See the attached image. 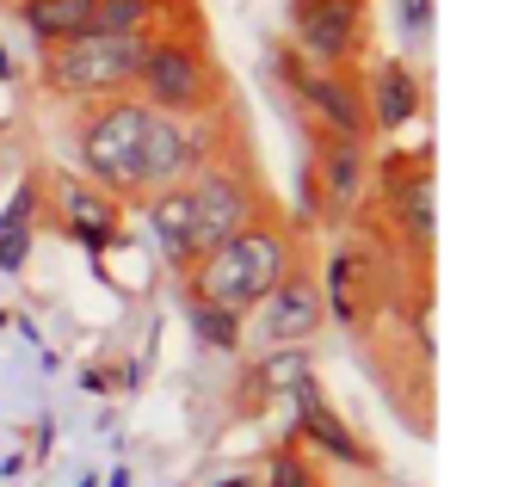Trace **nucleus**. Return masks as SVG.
I'll return each instance as SVG.
<instances>
[{"label":"nucleus","instance_id":"2","mask_svg":"<svg viewBox=\"0 0 512 487\" xmlns=\"http://www.w3.org/2000/svg\"><path fill=\"white\" fill-rule=\"evenodd\" d=\"M130 93L149 105V111H167V118H204V111H223L229 93H223V68H216L210 44L186 25H155L149 31V50L136 62V81Z\"/></svg>","mask_w":512,"mask_h":487},{"label":"nucleus","instance_id":"12","mask_svg":"<svg viewBox=\"0 0 512 487\" xmlns=\"http://www.w3.org/2000/svg\"><path fill=\"white\" fill-rule=\"evenodd\" d=\"M247 315H253V333H260L266 346H309L315 333H321V321H327L321 284H315V272H309V259H303V253L290 259L284 278H278Z\"/></svg>","mask_w":512,"mask_h":487},{"label":"nucleus","instance_id":"7","mask_svg":"<svg viewBox=\"0 0 512 487\" xmlns=\"http://www.w3.org/2000/svg\"><path fill=\"white\" fill-rule=\"evenodd\" d=\"M371 142L340 136V130H315V155H309V192H315V222L321 229H352L371 210Z\"/></svg>","mask_w":512,"mask_h":487},{"label":"nucleus","instance_id":"5","mask_svg":"<svg viewBox=\"0 0 512 487\" xmlns=\"http://www.w3.org/2000/svg\"><path fill=\"white\" fill-rule=\"evenodd\" d=\"M371 204H383L389 235L401 241V253L426 266L432 259V235H438V210H432V148L401 155L389 148L383 167H371Z\"/></svg>","mask_w":512,"mask_h":487},{"label":"nucleus","instance_id":"15","mask_svg":"<svg viewBox=\"0 0 512 487\" xmlns=\"http://www.w3.org/2000/svg\"><path fill=\"white\" fill-rule=\"evenodd\" d=\"M358 93H364V118H371L377 136H401V130L420 118V105H426L420 74L401 62V56H377L371 68H364Z\"/></svg>","mask_w":512,"mask_h":487},{"label":"nucleus","instance_id":"25","mask_svg":"<svg viewBox=\"0 0 512 487\" xmlns=\"http://www.w3.org/2000/svg\"><path fill=\"white\" fill-rule=\"evenodd\" d=\"M50 444H56V414H38V438H31V457H50Z\"/></svg>","mask_w":512,"mask_h":487},{"label":"nucleus","instance_id":"26","mask_svg":"<svg viewBox=\"0 0 512 487\" xmlns=\"http://www.w3.org/2000/svg\"><path fill=\"white\" fill-rule=\"evenodd\" d=\"M13 74H19V68H13V56L0 50V87H13Z\"/></svg>","mask_w":512,"mask_h":487},{"label":"nucleus","instance_id":"8","mask_svg":"<svg viewBox=\"0 0 512 487\" xmlns=\"http://www.w3.org/2000/svg\"><path fill=\"white\" fill-rule=\"evenodd\" d=\"M186 198H192V229H198V253H210L216 241H229L235 229H247L260 210H272V198L260 192L253 167L235 155H216L210 167H198L186 179Z\"/></svg>","mask_w":512,"mask_h":487},{"label":"nucleus","instance_id":"23","mask_svg":"<svg viewBox=\"0 0 512 487\" xmlns=\"http://www.w3.org/2000/svg\"><path fill=\"white\" fill-rule=\"evenodd\" d=\"M432 19H438V0H395V25H401V44L408 50L432 44Z\"/></svg>","mask_w":512,"mask_h":487},{"label":"nucleus","instance_id":"3","mask_svg":"<svg viewBox=\"0 0 512 487\" xmlns=\"http://www.w3.org/2000/svg\"><path fill=\"white\" fill-rule=\"evenodd\" d=\"M68 142H75V167L81 179L105 185L112 198L136 204L142 198V142H149V105L136 93L118 99H87L68 124Z\"/></svg>","mask_w":512,"mask_h":487},{"label":"nucleus","instance_id":"1","mask_svg":"<svg viewBox=\"0 0 512 487\" xmlns=\"http://www.w3.org/2000/svg\"><path fill=\"white\" fill-rule=\"evenodd\" d=\"M290 259H297V229L278 210H260L247 229H235L229 241L198 253V266L179 278V290H186V303H216V309L247 315L284 278Z\"/></svg>","mask_w":512,"mask_h":487},{"label":"nucleus","instance_id":"20","mask_svg":"<svg viewBox=\"0 0 512 487\" xmlns=\"http://www.w3.org/2000/svg\"><path fill=\"white\" fill-rule=\"evenodd\" d=\"M186 0H99L93 7V31H155L167 19H179Z\"/></svg>","mask_w":512,"mask_h":487},{"label":"nucleus","instance_id":"11","mask_svg":"<svg viewBox=\"0 0 512 487\" xmlns=\"http://www.w3.org/2000/svg\"><path fill=\"white\" fill-rule=\"evenodd\" d=\"M290 50L321 68L364 56V0H290Z\"/></svg>","mask_w":512,"mask_h":487},{"label":"nucleus","instance_id":"24","mask_svg":"<svg viewBox=\"0 0 512 487\" xmlns=\"http://www.w3.org/2000/svg\"><path fill=\"white\" fill-rule=\"evenodd\" d=\"M118 383H124V370H112V364H87V370H81V389H87V395H112Z\"/></svg>","mask_w":512,"mask_h":487},{"label":"nucleus","instance_id":"13","mask_svg":"<svg viewBox=\"0 0 512 487\" xmlns=\"http://www.w3.org/2000/svg\"><path fill=\"white\" fill-rule=\"evenodd\" d=\"M50 198H56V216H62V235L75 241L87 259H105L118 241H124V198H112L105 185L81 179V173H56L44 179Z\"/></svg>","mask_w":512,"mask_h":487},{"label":"nucleus","instance_id":"6","mask_svg":"<svg viewBox=\"0 0 512 487\" xmlns=\"http://www.w3.org/2000/svg\"><path fill=\"white\" fill-rule=\"evenodd\" d=\"M229 124L235 111H204V118H167L149 111V142H142V198L161 185H186L198 167H210L216 155H229Z\"/></svg>","mask_w":512,"mask_h":487},{"label":"nucleus","instance_id":"10","mask_svg":"<svg viewBox=\"0 0 512 487\" xmlns=\"http://www.w3.org/2000/svg\"><path fill=\"white\" fill-rule=\"evenodd\" d=\"M315 284H321V309L346 333H364L383 315V253L371 241H340Z\"/></svg>","mask_w":512,"mask_h":487},{"label":"nucleus","instance_id":"21","mask_svg":"<svg viewBox=\"0 0 512 487\" xmlns=\"http://www.w3.org/2000/svg\"><path fill=\"white\" fill-rule=\"evenodd\" d=\"M186 321H192V333H198L210 352H241V346H247V315H235V309L186 303Z\"/></svg>","mask_w":512,"mask_h":487},{"label":"nucleus","instance_id":"16","mask_svg":"<svg viewBox=\"0 0 512 487\" xmlns=\"http://www.w3.org/2000/svg\"><path fill=\"white\" fill-rule=\"evenodd\" d=\"M136 204H142V229H149L155 259H161L173 278H186V272L198 266V229H192V198H186V185H161V192L136 198Z\"/></svg>","mask_w":512,"mask_h":487},{"label":"nucleus","instance_id":"18","mask_svg":"<svg viewBox=\"0 0 512 487\" xmlns=\"http://www.w3.org/2000/svg\"><path fill=\"white\" fill-rule=\"evenodd\" d=\"M93 7L99 0H19V25L31 31L38 50H50V44H68V37L93 31Z\"/></svg>","mask_w":512,"mask_h":487},{"label":"nucleus","instance_id":"14","mask_svg":"<svg viewBox=\"0 0 512 487\" xmlns=\"http://www.w3.org/2000/svg\"><path fill=\"white\" fill-rule=\"evenodd\" d=\"M284 401H290V432H297L309 451L334 457L340 469H377V457L364 451V444L352 438V426L334 414V407H327V395H321V383H315V370L290 383V395H284Z\"/></svg>","mask_w":512,"mask_h":487},{"label":"nucleus","instance_id":"28","mask_svg":"<svg viewBox=\"0 0 512 487\" xmlns=\"http://www.w3.org/2000/svg\"><path fill=\"white\" fill-rule=\"evenodd\" d=\"M105 487H130V469H112V475H105Z\"/></svg>","mask_w":512,"mask_h":487},{"label":"nucleus","instance_id":"17","mask_svg":"<svg viewBox=\"0 0 512 487\" xmlns=\"http://www.w3.org/2000/svg\"><path fill=\"white\" fill-rule=\"evenodd\" d=\"M38 210H44V179L25 173L19 192L0 204V272H25L31 241H38Z\"/></svg>","mask_w":512,"mask_h":487},{"label":"nucleus","instance_id":"4","mask_svg":"<svg viewBox=\"0 0 512 487\" xmlns=\"http://www.w3.org/2000/svg\"><path fill=\"white\" fill-rule=\"evenodd\" d=\"M142 50H149V31H81L68 44L38 50V87L62 105L118 99L136 81Z\"/></svg>","mask_w":512,"mask_h":487},{"label":"nucleus","instance_id":"19","mask_svg":"<svg viewBox=\"0 0 512 487\" xmlns=\"http://www.w3.org/2000/svg\"><path fill=\"white\" fill-rule=\"evenodd\" d=\"M309 346H272L260 364H253V377H247V407H260V401H284L290 383L309 377Z\"/></svg>","mask_w":512,"mask_h":487},{"label":"nucleus","instance_id":"27","mask_svg":"<svg viewBox=\"0 0 512 487\" xmlns=\"http://www.w3.org/2000/svg\"><path fill=\"white\" fill-rule=\"evenodd\" d=\"M216 487H260V481H253V475H223Z\"/></svg>","mask_w":512,"mask_h":487},{"label":"nucleus","instance_id":"22","mask_svg":"<svg viewBox=\"0 0 512 487\" xmlns=\"http://www.w3.org/2000/svg\"><path fill=\"white\" fill-rule=\"evenodd\" d=\"M260 487H327V481H321V469L297 451V444H284V451H272V463H266Z\"/></svg>","mask_w":512,"mask_h":487},{"label":"nucleus","instance_id":"9","mask_svg":"<svg viewBox=\"0 0 512 487\" xmlns=\"http://www.w3.org/2000/svg\"><path fill=\"white\" fill-rule=\"evenodd\" d=\"M278 74L284 87L297 93V105L315 118V130H340V136H371V118H364V93L352 68H321L297 50H278Z\"/></svg>","mask_w":512,"mask_h":487}]
</instances>
